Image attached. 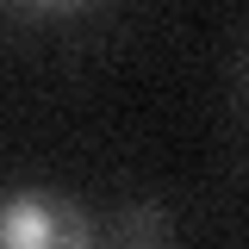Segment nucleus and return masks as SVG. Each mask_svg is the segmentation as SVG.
I'll use <instances>...</instances> for the list:
<instances>
[{
  "mask_svg": "<svg viewBox=\"0 0 249 249\" xmlns=\"http://www.w3.org/2000/svg\"><path fill=\"white\" fill-rule=\"evenodd\" d=\"M0 249H93V224L50 187H13L0 193Z\"/></svg>",
  "mask_w": 249,
  "mask_h": 249,
  "instance_id": "f257e3e1",
  "label": "nucleus"
},
{
  "mask_svg": "<svg viewBox=\"0 0 249 249\" xmlns=\"http://www.w3.org/2000/svg\"><path fill=\"white\" fill-rule=\"evenodd\" d=\"M112 249H168V212L156 199H131L112 224Z\"/></svg>",
  "mask_w": 249,
  "mask_h": 249,
  "instance_id": "f03ea898",
  "label": "nucleus"
}]
</instances>
